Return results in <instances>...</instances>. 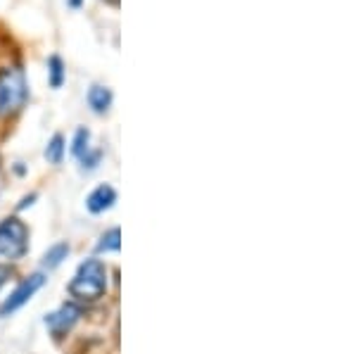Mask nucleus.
<instances>
[{
    "label": "nucleus",
    "instance_id": "6",
    "mask_svg": "<svg viewBox=\"0 0 356 354\" xmlns=\"http://www.w3.org/2000/svg\"><path fill=\"white\" fill-rule=\"evenodd\" d=\"M114 202H117V191L107 184L97 186L95 191L86 198V207H88V212H93V214H100V212H105V209L114 207Z\"/></svg>",
    "mask_w": 356,
    "mask_h": 354
},
{
    "label": "nucleus",
    "instance_id": "1",
    "mask_svg": "<svg viewBox=\"0 0 356 354\" xmlns=\"http://www.w3.org/2000/svg\"><path fill=\"white\" fill-rule=\"evenodd\" d=\"M107 290V269L100 259H86L79 271L74 273L72 283H69V293L76 300L95 302L105 295Z\"/></svg>",
    "mask_w": 356,
    "mask_h": 354
},
{
    "label": "nucleus",
    "instance_id": "9",
    "mask_svg": "<svg viewBox=\"0 0 356 354\" xmlns=\"http://www.w3.org/2000/svg\"><path fill=\"white\" fill-rule=\"evenodd\" d=\"M67 255H69V245L67 243H57L43 255V266H45V269H55V266L62 264V259H67Z\"/></svg>",
    "mask_w": 356,
    "mask_h": 354
},
{
    "label": "nucleus",
    "instance_id": "2",
    "mask_svg": "<svg viewBox=\"0 0 356 354\" xmlns=\"http://www.w3.org/2000/svg\"><path fill=\"white\" fill-rule=\"evenodd\" d=\"M29 98L26 74L22 67H5L0 70V114L8 117L24 107Z\"/></svg>",
    "mask_w": 356,
    "mask_h": 354
},
{
    "label": "nucleus",
    "instance_id": "14",
    "mask_svg": "<svg viewBox=\"0 0 356 354\" xmlns=\"http://www.w3.org/2000/svg\"><path fill=\"white\" fill-rule=\"evenodd\" d=\"M8 278H10V269H8V266L0 264V288H3V285L8 283Z\"/></svg>",
    "mask_w": 356,
    "mask_h": 354
},
{
    "label": "nucleus",
    "instance_id": "16",
    "mask_svg": "<svg viewBox=\"0 0 356 354\" xmlns=\"http://www.w3.org/2000/svg\"><path fill=\"white\" fill-rule=\"evenodd\" d=\"M105 3H117V0H105Z\"/></svg>",
    "mask_w": 356,
    "mask_h": 354
},
{
    "label": "nucleus",
    "instance_id": "5",
    "mask_svg": "<svg viewBox=\"0 0 356 354\" xmlns=\"http://www.w3.org/2000/svg\"><path fill=\"white\" fill-rule=\"evenodd\" d=\"M79 316H81V309H79L76 305H62L57 312L45 316V326L50 328V333H53L55 338H62V335L74 328Z\"/></svg>",
    "mask_w": 356,
    "mask_h": 354
},
{
    "label": "nucleus",
    "instance_id": "7",
    "mask_svg": "<svg viewBox=\"0 0 356 354\" xmlns=\"http://www.w3.org/2000/svg\"><path fill=\"white\" fill-rule=\"evenodd\" d=\"M88 107L93 110L95 114H105L107 110L112 107V90L107 88V86H100V83H95V86H90V90H88Z\"/></svg>",
    "mask_w": 356,
    "mask_h": 354
},
{
    "label": "nucleus",
    "instance_id": "13",
    "mask_svg": "<svg viewBox=\"0 0 356 354\" xmlns=\"http://www.w3.org/2000/svg\"><path fill=\"white\" fill-rule=\"evenodd\" d=\"M97 162H100V152H86V155L81 157V164H83V169H95L97 167Z\"/></svg>",
    "mask_w": 356,
    "mask_h": 354
},
{
    "label": "nucleus",
    "instance_id": "11",
    "mask_svg": "<svg viewBox=\"0 0 356 354\" xmlns=\"http://www.w3.org/2000/svg\"><path fill=\"white\" fill-rule=\"evenodd\" d=\"M88 143H90V131L88 129H79L76 134H74V140H72V155L81 159L86 152L90 150Z\"/></svg>",
    "mask_w": 356,
    "mask_h": 354
},
{
    "label": "nucleus",
    "instance_id": "10",
    "mask_svg": "<svg viewBox=\"0 0 356 354\" xmlns=\"http://www.w3.org/2000/svg\"><path fill=\"white\" fill-rule=\"evenodd\" d=\"M62 157H65V136L55 134L53 138H50L48 147H45V159H48L50 164H60Z\"/></svg>",
    "mask_w": 356,
    "mask_h": 354
},
{
    "label": "nucleus",
    "instance_id": "15",
    "mask_svg": "<svg viewBox=\"0 0 356 354\" xmlns=\"http://www.w3.org/2000/svg\"><path fill=\"white\" fill-rule=\"evenodd\" d=\"M69 5H72V8H79V5H81V0H69Z\"/></svg>",
    "mask_w": 356,
    "mask_h": 354
},
{
    "label": "nucleus",
    "instance_id": "8",
    "mask_svg": "<svg viewBox=\"0 0 356 354\" xmlns=\"http://www.w3.org/2000/svg\"><path fill=\"white\" fill-rule=\"evenodd\" d=\"M65 62H62L60 55H50L48 60V81L53 88H60L62 83H65Z\"/></svg>",
    "mask_w": 356,
    "mask_h": 354
},
{
    "label": "nucleus",
    "instance_id": "4",
    "mask_svg": "<svg viewBox=\"0 0 356 354\" xmlns=\"http://www.w3.org/2000/svg\"><path fill=\"white\" fill-rule=\"evenodd\" d=\"M43 283H45V278H43V273H33V276H29V278H24L19 285L15 288V293L10 295L8 300L0 305V319L3 316H8V314H13V312H17L19 307H24L29 300L33 298V295L38 293V290L43 288Z\"/></svg>",
    "mask_w": 356,
    "mask_h": 354
},
{
    "label": "nucleus",
    "instance_id": "3",
    "mask_svg": "<svg viewBox=\"0 0 356 354\" xmlns=\"http://www.w3.org/2000/svg\"><path fill=\"white\" fill-rule=\"evenodd\" d=\"M29 250V231L17 216L0 221V257L22 259Z\"/></svg>",
    "mask_w": 356,
    "mask_h": 354
},
{
    "label": "nucleus",
    "instance_id": "12",
    "mask_svg": "<svg viewBox=\"0 0 356 354\" xmlns=\"http://www.w3.org/2000/svg\"><path fill=\"white\" fill-rule=\"evenodd\" d=\"M122 241V233H119V228H112V231H107L105 236L100 238V243H97V252H117L119 250V243Z\"/></svg>",
    "mask_w": 356,
    "mask_h": 354
}]
</instances>
